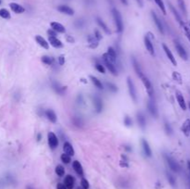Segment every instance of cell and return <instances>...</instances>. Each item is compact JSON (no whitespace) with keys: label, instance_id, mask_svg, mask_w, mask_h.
Segmentation results:
<instances>
[{"label":"cell","instance_id":"cell-47","mask_svg":"<svg viewBox=\"0 0 190 189\" xmlns=\"http://www.w3.org/2000/svg\"><path fill=\"white\" fill-rule=\"evenodd\" d=\"M73 123H74V124L77 125V126H81V125L83 124V123H82V121H81L80 118H74V119H73Z\"/></svg>","mask_w":190,"mask_h":189},{"label":"cell","instance_id":"cell-31","mask_svg":"<svg viewBox=\"0 0 190 189\" xmlns=\"http://www.w3.org/2000/svg\"><path fill=\"white\" fill-rule=\"evenodd\" d=\"M177 4H178V7L180 8L181 12H182L185 16H186L187 15V10H186L185 0H177Z\"/></svg>","mask_w":190,"mask_h":189},{"label":"cell","instance_id":"cell-13","mask_svg":"<svg viewBox=\"0 0 190 189\" xmlns=\"http://www.w3.org/2000/svg\"><path fill=\"white\" fill-rule=\"evenodd\" d=\"M58 10L59 12H61L63 14L69 15V16H73L74 15V10L71 7H69L67 5H60L58 7Z\"/></svg>","mask_w":190,"mask_h":189},{"label":"cell","instance_id":"cell-57","mask_svg":"<svg viewBox=\"0 0 190 189\" xmlns=\"http://www.w3.org/2000/svg\"><path fill=\"white\" fill-rule=\"evenodd\" d=\"M187 167H188V170L190 171V160H187Z\"/></svg>","mask_w":190,"mask_h":189},{"label":"cell","instance_id":"cell-29","mask_svg":"<svg viewBox=\"0 0 190 189\" xmlns=\"http://www.w3.org/2000/svg\"><path fill=\"white\" fill-rule=\"evenodd\" d=\"M90 80H91V82L93 83V84L95 85V86L98 87V89H100V90L104 89V85H103V83L100 82V80H98L97 78V77H95L93 75H90Z\"/></svg>","mask_w":190,"mask_h":189},{"label":"cell","instance_id":"cell-60","mask_svg":"<svg viewBox=\"0 0 190 189\" xmlns=\"http://www.w3.org/2000/svg\"><path fill=\"white\" fill-rule=\"evenodd\" d=\"M1 3H2V0H0V5H1Z\"/></svg>","mask_w":190,"mask_h":189},{"label":"cell","instance_id":"cell-46","mask_svg":"<svg viewBox=\"0 0 190 189\" xmlns=\"http://www.w3.org/2000/svg\"><path fill=\"white\" fill-rule=\"evenodd\" d=\"M58 64H59L60 66H62V65L65 63V58H64V56H63V55L59 56V57L58 58Z\"/></svg>","mask_w":190,"mask_h":189},{"label":"cell","instance_id":"cell-25","mask_svg":"<svg viewBox=\"0 0 190 189\" xmlns=\"http://www.w3.org/2000/svg\"><path fill=\"white\" fill-rule=\"evenodd\" d=\"M35 41L38 43V45L40 47H42L43 48H45V49H48L49 48V43L44 37H42L41 35H36L35 36Z\"/></svg>","mask_w":190,"mask_h":189},{"label":"cell","instance_id":"cell-11","mask_svg":"<svg viewBox=\"0 0 190 189\" xmlns=\"http://www.w3.org/2000/svg\"><path fill=\"white\" fill-rule=\"evenodd\" d=\"M162 48H163V50H164V52H165L167 58H169V61L172 62V64L174 65V66H177V61H176V59H175L174 56L172 55V51L170 50V48H169L165 44H162Z\"/></svg>","mask_w":190,"mask_h":189},{"label":"cell","instance_id":"cell-39","mask_svg":"<svg viewBox=\"0 0 190 189\" xmlns=\"http://www.w3.org/2000/svg\"><path fill=\"white\" fill-rule=\"evenodd\" d=\"M106 85H107V87L109 88V90L111 91L112 93H116V92H118V87H117V85H115L114 83L107 82V83H106Z\"/></svg>","mask_w":190,"mask_h":189},{"label":"cell","instance_id":"cell-50","mask_svg":"<svg viewBox=\"0 0 190 189\" xmlns=\"http://www.w3.org/2000/svg\"><path fill=\"white\" fill-rule=\"evenodd\" d=\"M57 189H67L66 186L63 184H58L57 185Z\"/></svg>","mask_w":190,"mask_h":189},{"label":"cell","instance_id":"cell-35","mask_svg":"<svg viewBox=\"0 0 190 189\" xmlns=\"http://www.w3.org/2000/svg\"><path fill=\"white\" fill-rule=\"evenodd\" d=\"M41 61H42L43 63H45L47 65H52L53 62H54L53 58H51L49 56H43L42 58H41Z\"/></svg>","mask_w":190,"mask_h":189},{"label":"cell","instance_id":"cell-7","mask_svg":"<svg viewBox=\"0 0 190 189\" xmlns=\"http://www.w3.org/2000/svg\"><path fill=\"white\" fill-rule=\"evenodd\" d=\"M174 46H175V49L177 51L178 55L180 56V58L184 59V61H187L188 58V55L186 53V51L185 49V47L181 45V43L177 40H174Z\"/></svg>","mask_w":190,"mask_h":189},{"label":"cell","instance_id":"cell-9","mask_svg":"<svg viewBox=\"0 0 190 189\" xmlns=\"http://www.w3.org/2000/svg\"><path fill=\"white\" fill-rule=\"evenodd\" d=\"M93 104H94L95 109H96L97 112L100 113L103 109V101H102L101 97L99 96H98V94H95L93 97Z\"/></svg>","mask_w":190,"mask_h":189},{"label":"cell","instance_id":"cell-6","mask_svg":"<svg viewBox=\"0 0 190 189\" xmlns=\"http://www.w3.org/2000/svg\"><path fill=\"white\" fill-rule=\"evenodd\" d=\"M47 142H48L49 148L51 149H55L56 148H58V136L53 132H49L47 134Z\"/></svg>","mask_w":190,"mask_h":189},{"label":"cell","instance_id":"cell-48","mask_svg":"<svg viewBox=\"0 0 190 189\" xmlns=\"http://www.w3.org/2000/svg\"><path fill=\"white\" fill-rule=\"evenodd\" d=\"M94 36L96 37V38L98 40V41L102 39V35H101V33H100V32H99L98 30H96V31H95V34H94Z\"/></svg>","mask_w":190,"mask_h":189},{"label":"cell","instance_id":"cell-20","mask_svg":"<svg viewBox=\"0 0 190 189\" xmlns=\"http://www.w3.org/2000/svg\"><path fill=\"white\" fill-rule=\"evenodd\" d=\"M63 151H64L65 154H68V155L71 156V157L73 156L74 153H75L72 145L70 142H68V141L64 142V144H63Z\"/></svg>","mask_w":190,"mask_h":189},{"label":"cell","instance_id":"cell-16","mask_svg":"<svg viewBox=\"0 0 190 189\" xmlns=\"http://www.w3.org/2000/svg\"><path fill=\"white\" fill-rule=\"evenodd\" d=\"M132 64H133L134 70H135V72L136 75L140 78V77L144 74V72H143L142 69H141V67H140L139 62H138V61H136V58H135V57H132Z\"/></svg>","mask_w":190,"mask_h":189},{"label":"cell","instance_id":"cell-53","mask_svg":"<svg viewBox=\"0 0 190 189\" xmlns=\"http://www.w3.org/2000/svg\"><path fill=\"white\" fill-rule=\"evenodd\" d=\"M67 41H68L69 43H74V39L72 38L71 36H67Z\"/></svg>","mask_w":190,"mask_h":189},{"label":"cell","instance_id":"cell-58","mask_svg":"<svg viewBox=\"0 0 190 189\" xmlns=\"http://www.w3.org/2000/svg\"><path fill=\"white\" fill-rule=\"evenodd\" d=\"M26 189H34V188H33L32 185H27V186H26Z\"/></svg>","mask_w":190,"mask_h":189},{"label":"cell","instance_id":"cell-4","mask_svg":"<svg viewBox=\"0 0 190 189\" xmlns=\"http://www.w3.org/2000/svg\"><path fill=\"white\" fill-rule=\"evenodd\" d=\"M140 79L144 84V86L146 87V92H148L149 94V97L150 99H153V94H154V89H153V86H152V84H151V82L149 81V79L146 77L145 74H143L141 77H140Z\"/></svg>","mask_w":190,"mask_h":189},{"label":"cell","instance_id":"cell-32","mask_svg":"<svg viewBox=\"0 0 190 189\" xmlns=\"http://www.w3.org/2000/svg\"><path fill=\"white\" fill-rule=\"evenodd\" d=\"M97 22H98V24L103 29V31H104L106 33H108V34L110 33V31L109 30V28H108V26H107V24H106L104 21H103V20L100 19L99 17H98V18H97Z\"/></svg>","mask_w":190,"mask_h":189},{"label":"cell","instance_id":"cell-5","mask_svg":"<svg viewBox=\"0 0 190 189\" xmlns=\"http://www.w3.org/2000/svg\"><path fill=\"white\" fill-rule=\"evenodd\" d=\"M127 86H128V91H129V94H130V97L132 98V100L134 102L137 101V94H136V89L135 86V83L132 81V79L130 77H128L127 78Z\"/></svg>","mask_w":190,"mask_h":189},{"label":"cell","instance_id":"cell-61","mask_svg":"<svg viewBox=\"0 0 190 189\" xmlns=\"http://www.w3.org/2000/svg\"><path fill=\"white\" fill-rule=\"evenodd\" d=\"M77 189H83V188H80V187H79V188H77Z\"/></svg>","mask_w":190,"mask_h":189},{"label":"cell","instance_id":"cell-30","mask_svg":"<svg viewBox=\"0 0 190 189\" xmlns=\"http://www.w3.org/2000/svg\"><path fill=\"white\" fill-rule=\"evenodd\" d=\"M87 41H88V44H89V47L91 48H96L98 46V40L95 37L94 35H88L87 37Z\"/></svg>","mask_w":190,"mask_h":189},{"label":"cell","instance_id":"cell-38","mask_svg":"<svg viewBox=\"0 0 190 189\" xmlns=\"http://www.w3.org/2000/svg\"><path fill=\"white\" fill-rule=\"evenodd\" d=\"M60 159H61V161L63 163H65V164H69L71 161H72V159H71V156H69L68 154H62L61 156H60Z\"/></svg>","mask_w":190,"mask_h":189},{"label":"cell","instance_id":"cell-27","mask_svg":"<svg viewBox=\"0 0 190 189\" xmlns=\"http://www.w3.org/2000/svg\"><path fill=\"white\" fill-rule=\"evenodd\" d=\"M107 54L109 55V57L112 61V62H113L114 64H116V62H117V52H116V50L112 47H108Z\"/></svg>","mask_w":190,"mask_h":189},{"label":"cell","instance_id":"cell-59","mask_svg":"<svg viewBox=\"0 0 190 189\" xmlns=\"http://www.w3.org/2000/svg\"><path fill=\"white\" fill-rule=\"evenodd\" d=\"M188 107H189V109H190V102L188 103Z\"/></svg>","mask_w":190,"mask_h":189},{"label":"cell","instance_id":"cell-36","mask_svg":"<svg viewBox=\"0 0 190 189\" xmlns=\"http://www.w3.org/2000/svg\"><path fill=\"white\" fill-rule=\"evenodd\" d=\"M55 171H56L57 175L59 177H61L65 174V169L62 165H58L55 169Z\"/></svg>","mask_w":190,"mask_h":189},{"label":"cell","instance_id":"cell-40","mask_svg":"<svg viewBox=\"0 0 190 189\" xmlns=\"http://www.w3.org/2000/svg\"><path fill=\"white\" fill-rule=\"evenodd\" d=\"M164 129H165V132L168 135H171L172 134V128L171 126V124L168 122H164Z\"/></svg>","mask_w":190,"mask_h":189},{"label":"cell","instance_id":"cell-45","mask_svg":"<svg viewBox=\"0 0 190 189\" xmlns=\"http://www.w3.org/2000/svg\"><path fill=\"white\" fill-rule=\"evenodd\" d=\"M183 29H184V31H185V33H186V35L187 39H188L189 42H190V29H189L187 26H186V24L183 26Z\"/></svg>","mask_w":190,"mask_h":189},{"label":"cell","instance_id":"cell-26","mask_svg":"<svg viewBox=\"0 0 190 189\" xmlns=\"http://www.w3.org/2000/svg\"><path fill=\"white\" fill-rule=\"evenodd\" d=\"M10 7L11 8V10L13 12L17 13V14H21V13H23L25 11V8L22 6L17 4V3H10Z\"/></svg>","mask_w":190,"mask_h":189},{"label":"cell","instance_id":"cell-3","mask_svg":"<svg viewBox=\"0 0 190 189\" xmlns=\"http://www.w3.org/2000/svg\"><path fill=\"white\" fill-rule=\"evenodd\" d=\"M164 159H165L167 164L169 168L174 171V173H179L180 171V165L178 164V162L171 156H169L168 154H164Z\"/></svg>","mask_w":190,"mask_h":189},{"label":"cell","instance_id":"cell-14","mask_svg":"<svg viewBox=\"0 0 190 189\" xmlns=\"http://www.w3.org/2000/svg\"><path fill=\"white\" fill-rule=\"evenodd\" d=\"M169 7H170V10H171V11H172V13L174 14V18L176 19V21H178V23L181 25V26H184L185 25V22H184V21H183V19H182V17H181V15L178 13V11L175 10V7L172 6L171 3H169Z\"/></svg>","mask_w":190,"mask_h":189},{"label":"cell","instance_id":"cell-2","mask_svg":"<svg viewBox=\"0 0 190 189\" xmlns=\"http://www.w3.org/2000/svg\"><path fill=\"white\" fill-rule=\"evenodd\" d=\"M102 59H103V62L105 63L106 67L108 68V70L109 71V72H110L112 75H114V76L118 75L117 69H116V65H115L113 62H112V61L109 58V55H108L107 53L103 54Z\"/></svg>","mask_w":190,"mask_h":189},{"label":"cell","instance_id":"cell-43","mask_svg":"<svg viewBox=\"0 0 190 189\" xmlns=\"http://www.w3.org/2000/svg\"><path fill=\"white\" fill-rule=\"evenodd\" d=\"M81 186H82L83 189H89V187H90L89 182L86 179L82 178V180H81Z\"/></svg>","mask_w":190,"mask_h":189},{"label":"cell","instance_id":"cell-28","mask_svg":"<svg viewBox=\"0 0 190 189\" xmlns=\"http://www.w3.org/2000/svg\"><path fill=\"white\" fill-rule=\"evenodd\" d=\"M52 87H53V89L56 91V93H58V94H63L64 92H65V90H66V87L61 86V85H60V84H59L58 83H57V82H53V83H52Z\"/></svg>","mask_w":190,"mask_h":189},{"label":"cell","instance_id":"cell-10","mask_svg":"<svg viewBox=\"0 0 190 189\" xmlns=\"http://www.w3.org/2000/svg\"><path fill=\"white\" fill-rule=\"evenodd\" d=\"M151 16H152V19L155 22V24H156V26L159 30V32L161 33V34H164V27H163V24L160 21V19L158 17V15L155 13L154 11H151Z\"/></svg>","mask_w":190,"mask_h":189},{"label":"cell","instance_id":"cell-18","mask_svg":"<svg viewBox=\"0 0 190 189\" xmlns=\"http://www.w3.org/2000/svg\"><path fill=\"white\" fill-rule=\"evenodd\" d=\"M175 97H176V100H177V102H178V104H179L180 108L182 109L183 110H186V101H185V98H184V97H183L182 93L179 92V91H176V93H175Z\"/></svg>","mask_w":190,"mask_h":189},{"label":"cell","instance_id":"cell-17","mask_svg":"<svg viewBox=\"0 0 190 189\" xmlns=\"http://www.w3.org/2000/svg\"><path fill=\"white\" fill-rule=\"evenodd\" d=\"M50 26H51V29L54 30L56 32H59V33H64L66 32V29L65 27L63 26V25L61 23L59 22H57V21H52L50 23Z\"/></svg>","mask_w":190,"mask_h":189},{"label":"cell","instance_id":"cell-41","mask_svg":"<svg viewBox=\"0 0 190 189\" xmlns=\"http://www.w3.org/2000/svg\"><path fill=\"white\" fill-rule=\"evenodd\" d=\"M172 78H174V81H176L179 83H182V77H181L180 73H178L177 72H172Z\"/></svg>","mask_w":190,"mask_h":189},{"label":"cell","instance_id":"cell-55","mask_svg":"<svg viewBox=\"0 0 190 189\" xmlns=\"http://www.w3.org/2000/svg\"><path fill=\"white\" fill-rule=\"evenodd\" d=\"M121 2H122L124 6H128V0H121Z\"/></svg>","mask_w":190,"mask_h":189},{"label":"cell","instance_id":"cell-22","mask_svg":"<svg viewBox=\"0 0 190 189\" xmlns=\"http://www.w3.org/2000/svg\"><path fill=\"white\" fill-rule=\"evenodd\" d=\"M45 114H46V117L47 118V120L50 123H57V118L58 117H57L55 111L53 109H47Z\"/></svg>","mask_w":190,"mask_h":189},{"label":"cell","instance_id":"cell-1","mask_svg":"<svg viewBox=\"0 0 190 189\" xmlns=\"http://www.w3.org/2000/svg\"><path fill=\"white\" fill-rule=\"evenodd\" d=\"M111 13H112V16H113V20H114V22H115L117 32H119V33L123 32V18H122V15H121L120 11L117 10V8H112Z\"/></svg>","mask_w":190,"mask_h":189},{"label":"cell","instance_id":"cell-15","mask_svg":"<svg viewBox=\"0 0 190 189\" xmlns=\"http://www.w3.org/2000/svg\"><path fill=\"white\" fill-rule=\"evenodd\" d=\"M136 120H137V123L138 125L141 129H145L146 126V116L144 115L143 112L139 111V112L136 113Z\"/></svg>","mask_w":190,"mask_h":189},{"label":"cell","instance_id":"cell-42","mask_svg":"<svg viewBox=\"0 0 190 189\" xmlns=\"http://www.w3.org/2000/svg\"><path fill=\"white\" fill-rule=\"evenodd\" d=\"M123 123H124L125 126L130 127V126L133 125V121H132V119H131L130 117L126 115V116L124 117V119H123Z\"/></svg>","mask_w":190,"mask_h":189},{"label":"cell","instance_id":"cell-51","mask_svg":"<svg viewBox=\"0 0 190 189\" xmlns=\"http://www.w3.org/2000/svg\"><path fill=\"white\" fill-rule=\"evenodd\" d=\"M186 125L187 126V128H188V130H189V132H190V120H186Z\"/></svg>","mask_w":190,"mask_h":189},{"label":"cell","instance_id":"cell-56","mask_svg":"<svg viewBox=\"0 0 190 189\" xmlns=\"http://www.w3.org/2000/svg\"><path fill=\"white\" fill-rule=\"evenodd\" d=\"M42 139V134H37V141H40Z\"/></svg>","mask_w":190,"mask_h":189},{"label":"cell","instance_id":"cell-52","mask_svg":"<svg viewBox=\"0 0 190 189\" xmlns=\"http://www.w3.org/2000/svg\"><path fill=\"white\" fill-rule=\"evenodd\" d=\"M124 148L128 152H131L132 151V148H130V145H124Z\"/></svg>","mask_w":190,"mask_h":189},{"label":"cell","instance_id":"cell-24","mask_svg":"<svg viewBox=\"0 0 190 189\" xmlns=\"http://www.w3.org/2000/svg\"><path fill=\"white\" fill-rule=\"evenodd\" d=\"M48 42L50 43L51 46L56 47V48H59V47H63V44L61 43V41L55 36H48Z\"/></svg>","mask_w":190,"mask_h":189},{"label":"cell","instance_id":"cell-44","mask_svg":"<svg viewBox=\"0 0 190 189\" xmlns=\"http://www.w3.org/2000/svg\"><path fill=\"white\" fill-rule=\"evenodd\" d=\"M95 67H96L97 70H98L99 72H101L102 74H105V73H106V69H105V67L103 66L102 64H100V63H97L96 65H95Z\"/></svg>","mask_w":190,"mask_h":189},{"label":"cell","instance_id":"cell-34","mask_svg":"<svg viewBox=\"0 0 190 189\" xmlns=\"http://www.w3.org/2000/svg\"><path fill=\"white\" fill-rule=\"evenodd\" d=\"M0 17H1L2 19L8 20L10 19V13L7 10H6V8H1V10H0Z\"/></svg>","mask_w":190,"mask_h":189},{"label":"cell","instance_id":"cell-49","mask_svg":"<svg viewBox=\"0 0 190 189\" xmlns=\"http://www.w3.org/2000/svg\"><path fill=\"white\" fill-rule=\"evenodd\" d=\"M57 33L58 32H56L54 30H52V29H49L48 31H47V34H48V36H57Z\"/></svg>","mask_w":190,"mask_h":189},{"label":"cell","instance_id":"cell-23","mask_svg":"<svg viewBox=\"0 0 190 189\" xmlns=\"http://www.w3.org/2000/svg\"><path fill=\"white\" fill-rule=\"evenodd\" d=\"M72 168L75 171V173L80 175V176H84V169L81 163L78 160H74L72 162Z\"/></svg>","mask_w":190,"mask_h":189},{"label":"cell","instance_id":"cell-12","mask_svg":"<svg viewBox=\"0 0 190 189\" xmlns=\"http://www.w3.org/2000/svg\"><path fill=\"white\" fill-rule=\"evenodd\" d=\"M144 44H145V47L146 48V50L149 51V53L151 55V56H155V50H154V47L152 45V42L150 40V38L148 36V35H146L144 37Z\"/></svg>","mask_w":190,"mask_h":189},{"label":"cell","instance_id":"cell-21","mask_svg":"<svg viewBox=\"0 0 190 189\" xmlns=\"http://www.w3.org/2000/svg\"><path fill=\"white\" fill-rule=\"evenodd\" d=\"M74 183L75 180L73 178V176L72 175H67L64 179V185L66 186L67 189H72L74 187Z\"/></svg>","mask_w":190,"mask_h":189},{"label":"cell","instance_id":"cell-54","mask_svg":"<svg viewBox=\"0 0 190 189\" xmlns=\"http://www.w3.org/2000/svg\"><path fill=\"white\" fill-rule=\"evenodd\" d=\"M135 1L137 2L138 5H139V7H143V2H142V0H135Z\"/></svg>","mask_w":190,"mask_h":189},{"label":"cell","instance_id":"cell-33","mask_svg":"<svg viewBox=\"0 0 190 189\" xmlns=\"http://www.w3.org/2000/svg\"><path fill=\"white\" fill-rule=\"evenodd\" d=\"M166 177H167V180H168L169 184H170L172 187H174V188H175V187H176V180H175L174 176L167 171V173H166Z\"/></svg>","mask_w":190,"mask_h":189},{"label":"cell","instance_id":"cell-19","mask_svg":"<svg viewBox=\"0 0 190 189\" xmlns=\"http://www.w3.org/2000/svg\"><path fill=\"white\" fill-rule=\"evenodd\" d=\"M142 143V148H143V151H144V154L146 156V157H152V151H151V148L149 147V142L146 141V139H142L141 141Z\"/></svg>","mask_w":190,"mask_h":189},{"label":"cell","instance_id":"cell-37","mask_svg":"<svg viewBox=\"0 0 190 189\" xmlns=\"http://www.w3.org/2000/svg\"><path fill=\"white\" fill-rule=\"evenodd\" d=\"M155 3L157 4V6L160 7V10L162 11L163 14H166V8H165V5H164L162 0H154Z\"/></svg>","mask_w":190,"mask_h":189},{"label":"cell","instance_id":"cell-8","mask_svg":"<svg viewBox=\"0 0 190 189\" xmlns=\"http://www.w3.org/2000/svg\"><path fill=\"white\" fill-rule=\"evenodd\" d=\"M146 107H148V109L149 111V113L151 114V116L153 118H158L159 117V110L157 108V105L155 101L153 99H149L148 101V104H146Z\"/></svg>","mask_w":190,"mask_h":189}]
</instances>
